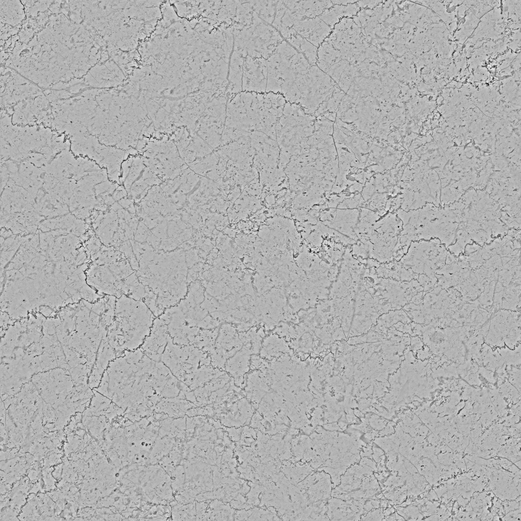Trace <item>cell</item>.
I'll list each match as a JSON object with an SVG mask.
<instances>
[{
    "label": "cell",
    "mask_w": 521,
    "mask_h": 521,
    "mask_svg": "<svg viewBox=\"0 0 521 521\" xmlns=\"http://www.w3.org/2000/svg\"><path fill=\"white\" fill-rule=\"evenodd\" d=\"M266 63L268 76L266 93L281 94L283 97L311 67L304 55L284 40L277 46Z\"/></svg>",
    "instance_id": "obj_1"
},
{
    "label": "cell",
    "mask_w": 521,
    "mask_h": 521,
    "mask_svg": "<svg viewBox=\"0 0 521 521\" xmlns=\"http://www.w3.org/2000/svg\"><path fill=\"white\" fill-rule=\"evenodd\" d=\"M233 50L244 57L267 60L284 40L279 32L253 11L252 21L242 27L233 24Z\"/></svg>",
    "instance_id": "obj_2"
},
{
    "label": "cell",
    "mask_w": 521,
    "mask_h": 521,
    "mask_svg": "<svg viewBox=\"0 0 521 521\" xmlns=\"http://www.w3.org/2000/svg\"><path fill=\"white\" fill-rule=\"evenodd\" d=\"M266 59L247 56L243 65L242 91L266 93L268 69Z\"/></svg>",
    "instance_id": "obj_3"
},
{
    "label": "cell",
    "mask_w": 521,
    "mask_h": 521,
    "mask_svg": "<svg viewBox=\"0 0 521 521\" xmlns=\"http://www.w3.org/2000/svg\"><path fill=\"white\" fill-rule=\"evenodd\" d=\"M244 59L241 54L233 50L230 58L228 84L225 93L227 100L242 91Z\"/></svg>",
    "instance_id": "obj_4"
},
{
    "label": "cell",
    "mask_w": 521,
    "mask_h": 521,
    "mask_svg": "<svg viewBox=\"0 0 521 521\" xmlns=\"http://www.w3.org/2000/svg\"><path fill=\"white\" fill-rule=\"evenodd\" d=\"M286 41L303 54L310 65H314L316 62L317 47L297 34L291 36Z\"/></svg>",
    "instance_id": "obj_5"
},
{
    "label": "cell",
    "mask_w": 521,
    "mask_h": 521,
    "mask_svg": "<svg viewBox=\"0 0 521 521\" xmlns=\"http://www.w3.org/2000/svg\"><path fill=\"white\" fill-rule=\"evenodd\" d=\"M251 9L263 20L272 25L275 14L277 1H249Z\"/></svg>",
    "instance_id": "obj_6"
}]
</instances>
